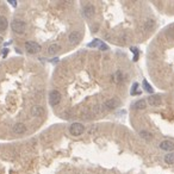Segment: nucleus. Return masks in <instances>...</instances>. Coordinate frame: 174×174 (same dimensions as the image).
I'll return each mask as SVG.
<instances>
[{
  "label": "nucleus",
  "instance_id": "nucleus-1",
  "mask_svg": "<svg viewBox=\"0 0 174 174\" xmlns=\"http://www.w3.org/2000/svg\"><path fill=\"white\" fill-rule=\"evenodd\" d=\"M11 28L15 32L22 35L25 32V29H26V24L24 23L23 20H19V19H15L13 22L11 23Z\"/></svg>",
  "mask_w": 174,
  "mask_h": 174
},
{
  "label": "nucleus",
  "instance_id": "nucleus-2",
  "mask_svg": "<svg viewBox=\"0 0 174 174\" xmlns=\"http://www.w3.org/2000/svg\"><path fill=\"white\" fill-rule=\"evenodd\" d=\"M84 131H85V127L81 123H73L69 128V132L73 136H80L84 134Z\"/></svg>",
  "mask_w": 174,
  "mask_h": 174
},
{
  "label": "nucleus",
  "instance_id": "nucleus-3",
  "mask_svg": "<svg viewBox=\"0 0 174 174\" xmlns=\"http://www.w3.org/2000/svg\"><path fill=\"white\" fill-rule=\"evenodd\" d=\"M25 49L26 52L30 54H36V53H40L41 52V45L36 42H26L25 43Z\"/></svg>",
  "mask_w": 174,
  "mask_h": 174
},
{
  "label": "nucleus",
  "instance_id": "nucleus-4",
  "mask_svg": "<svg viewBox=\"0 0 174 174\" xmlns=\"http://www.w3.org/2000/svg\"><path fill=\"white\" fill-rule=\"evenodd\" d=\"M60 102H61V93H60L58 91H56V90L52 91L50 94H49V103H50V105H52V106H55V105H57Z\"/></svg>",
  "mask_w": 174,
  "mask_h": 174
},
{
  "label": "nucleus",
  "instance_id": "nucleus-5",
  "mask_svg": "<svg viewBox=\"0 0 174 174\" xmlns=\"http://www.w3.org/2000/svg\"><path fill=\"white\" fill-rule=\"evenodd\" d=\"M81 38H82V36L79 31H73L69 33V42L72 44H78L81 41Z\"/></svg>",
  "mask_w": 174,
  "mask_h": 174
},
{
  "label": "nucleus",
  "instance_id": "nucleus-6",
  "mask_svg": "<svg viewBox=\"0 0 174 174\" xmlns=\"http://www.w3.org/2000/svg\"><path fill=\"white\" fill-rule=\"evenodd\" d=\"M155 28V22L153 19H147L143 24H142V31L143 32H149Z\"/></svg>",
  "mask_w": 174,
  "mask_h": 174
},
{
  "label": "nucleus",
  "instance_id": "nucleus-7",
  "mask_svg": "<svg viewBox=\"0 0 174 174\" xmlns=\"http://www.w3.org/2000/svg\"><path fill=\"white\" fill-rule=\"evenodd\" d=\"M119 104H120V102H119V99H117V98L109 99V100L105 102V106H106L109 110H113V109L118 107Z\"/></svg>",
  "mask_w": 174,
  "mask_h": 174
},
{
  "label": "nucleus",
  "instance_id": "nucleus-8",
  "mask_svg": "<svg viewBox=\"0 0 174 174\" xmlns=\"http://www.w3.org/2000/svg\"><path fill=\"white\" fill-rule=\"evenodd\" d=\"M94 13H95V8H94V6H93V5L87 4V5L84 7V15H85L87 18L93 17V16H94Z\"/></svg>",
  "mask_w": 174,
  "mask_h": 174
},
{
  "label": "nucleus",
  "instance_id": "nucleus-9",
  "mask_svg": "<svg viewBox=\"0 0 174 174\" xmlns=\"http://www.w3.org/2000/svg\"><path fill=\"white\" fill-rule=\"evenodd\" d=\"M160 148L162 149V150H166V152H172L174 149V143L172 141H162L160 143Z\"/></svg>",
  "mask_w": 174,
  "mask_h": 174
},
{
  "label": "nucleus",
  "instance_id": "nucleus-10",
  "mask_svg": "<svg viewBox=\"0 0 174 174\" xmlns=\"http://www.w3.org/2000/svg\"><path fill=\"white\" fill-rule=\"evenodd\" d=\"M26 131V127L24 123H17L13 125V132L17 134V135H22Z\"/></svg>",
  "mask_w": 174,
  "mask_h": 174
},
{
  "label": "nucleus",
  "instance_id": "nucleus-11",
  "mask_svg": "<svg viewBox=\"0 0 174 174\" xmlns=\"http://www.w3.org/2000/svg\"><path fill=\"white\" fill-rule=\"evenodd\" d=\"M31 115L33 117H42L44 115V109L42 106H38V105H36L31 109Z\"/></svg>",
  "mask_w": 174,
  "mask_h": 174
},
{
  "label": "nucleus",
  "instance_id": "nucleus-12",
  "mask_svg": "<svg viewBox=\"0 0 174 174\" xmlns=\"http://www.w3.org/2000/svg\"><path fill=\"white\" fill-rule=\"evenodd\" d=\"M148 103L150 104L152 106H159V105L161 104V97H160V95H156V94L150 95V97L148 98Z\"/></svg>",
  "mask_w": 174,
  "mask_h": 174
},
{
  "label": "nucleus",
  "instance_id": "nucleus-13",
  "mask_svg": "<svg viewBox=\"0 0 174 174\" xmlns=\"http://www.w3.org/2000/svg\"><path fill=\"white\" fill-rule=\"evenodd\" d=\"M112 79H113V81H115L116 84H120V82H123V81H124L125 77H124V74H123L120 70H118V72H116V73H115V75L112 77Z\"/></svg>",
  "mask_w": 174,
  "mask_h": 174
},
{
  "label": "nucleus",
  "instance_id": "nucleus-14",
  "mask_svg": "<svg viewBox=\"0 0 174 174\" xmlns=\"http://www.w3.org/2000/svg\"><path fill=\"white\" fill-rule=\"evenodd\" d=\"M134 107L136 110H144L147 107V102H145V99H140V100H137L135 103Z\"/></svg>",
  "mask_w": 174,
  "mask_h": 174
},
{
  "label": "nucleus",
  "instance_id": "nucleus-15",
  "mask_svg": "<svg viewBox=\"0 0 174 174\" xmlns=\"http://www.w3.org/2000/svg\"><path fill=\"white\" fill-rule=\"evenodd\" d=\"M140 135H141V137L147 140V141H152L153 140V134L152 132H149L147 130H141L140 131Z\"/></svg>",
  "mask_w": 174,
  "mask_h": 174
},
{
  "label": "nucleus",
  "instance_id": "nucleus-16",
  "mask_svg": "<svg viewBox=\"0 0 174 174\" xmlns=\"http://www.w3.org/2000/svg\"><path fill=\"white\" fill-rule=\"evenodd\" d=\"M60 49H61V47H60L58 44H52L50 47L48 48V53L52 54V55H54V54H56V53L60 52Z\"/></svg>",
  "mask_w": 174,
  "mask_h": 174
},
{
  "label": "nucleus",
  "instance_id": "nucleus-17",
  "mask_svg": "<svg viewBox=\"0 0 174 174\" xmlns=\"http://www.w3.org/2000/svg\"><path fill=\"white\" fill-rule=\"evenodd\" d=\"M165 162L168 165H174V154L173 153H169L165 156Z\"/></svg>",
  "mask_w": 174,
  "mask_h": 174
},
{
  "label": "nucleus",
  "instance_id": "nucleus-18",
  "mask_svg": "<svg viewBox=\"0 0 174 174\" xmlns=\"http://www.w3.org/2000/svg\"><path fill=\"white\" fill-rule=\"evenodd\" d=\"M8 25L7 23V19L4 17V16H0V30H5Z\"/></svg>",
  "mask_w": 174,
  "mask_h": 174
},
{
  "label": "nucleus",
  "instance_id": "nucleus-19",
  "mask_svg": "<svg viewBox=\"0 0 174 174\" xmlns=\"http://www.w3.org/2000/svg\"><path fill=\"white\" fill-rule=\"evenodd\" d=\"M142 85H143V88H144V91H147L148 93H153V92H154V91H153V87H152L150 85H149V82H148L145 79L143 80Z\"/></svg>",
  "mask_w": 174,
  "mask_h": 174
},
{
  "label": "nucleus",
  "instance_id": "nucleus-20",
  "mask_svg": "<svg viewBox=\"0 0 174 174\" xmlns=\"http://www.w3.org/2000/svg\"><path fill=\"white\" fill-rule=\"evenodd\" d=\"M130 50L134 52V58H132V61L136 62V61L139 60V57H140V50H139L137 48H135V47H131V48H130Z\"/></svg>",
  "mask_w": 174,
  "mask_h": 174
},
{
  "label": "nucleus",
  "instance_id": "nucleus-21",
  "mask_svg": "<svg viewBox=\"0 0 174 174\" xmlns=\"http://www.w3.org/2000/svg\"><path fill=\"white\" fill-rule=\"evenodd\" d=\"M100 44H102V41H100V40H97V38H95V40H93V41H92V42H91V43L88 44V47L93 48V47H99Z\"/></svg>",
  "mask_w": 174,
  "mask_h": 174
},
{
  "label": "nucleus",
  "instance_id": "nucleus-22",
  "mask_svg": "<svg viewBox=\"0 0 174 174\" xmlns=\"http://www.w3.org/2000/svg\"><path fill=\"white\" fill-rule=\"evenodd\" d=\"M139 88V84H134L132 87H131V95H135L136 94V90Z\"/></svg>",
  "mask_w": 174,
  "mask_h": 174
},
{
  "label": "nucleus",
  "instance_id": "nucleus-23",
  "mask_svg": "<svg viewBox=\"0 0 174 174\" xmlns=\"http://www.w3.org/2000/svg\"><path fill=\"white\" fill-rule=\"evenodd\" d=\"M99 49H100V50H107V49H109V47H107L105 43H103V42H102V44L99 45Z\"/></svg>",
  "mask_w": 174,
  "mask_h": 174
},
{
  "label": "nucleus",
  "instance_id": "nucleus-24",
  "mask_svg": "<svg viewBox=\"0 0 174 174\" xmlns=\"http://www.w3.org/2000/svg\"><path fill=\"white\" fill-rule=\"evenodd\" d=\"M8 3L12 4V6H17V1H13V0H8Z\"/></svg>",
  "mask_w": 174,
  "mask_h": 174
},
{
  "label": "nucleus",
  "instance_id": "nucleus-25",
  "mask_svg": "<svg viewBox=\"0 0 174 174\" xmlns=\"http://www.w3.org/2000/svg\"><path fill=\"white\" fill-rule=\"evenodd\" d=\"M3 42H4V40H3V37L0 36V47H1V44H3Z\"/></svg>",
  "mask_w": 174,
  "mask_h": 174
},
{
  "label": "nucleus",
  "instance_id": "nucleus-26",
  "mask_svg": "<svg viewBox=\"0 0 174 174\" xmlns=\"http://www.w3.org/2000/svg\"><path fill=\"white\" fill-rule=\"evenodd\" d=\"M3 53H4V56H6V54H7V53H8V50H7V49H5V50H4V52H3Z\"/></svg>",
  "mask_w": 174,
  "mask_h": 174
}]
</instances>
